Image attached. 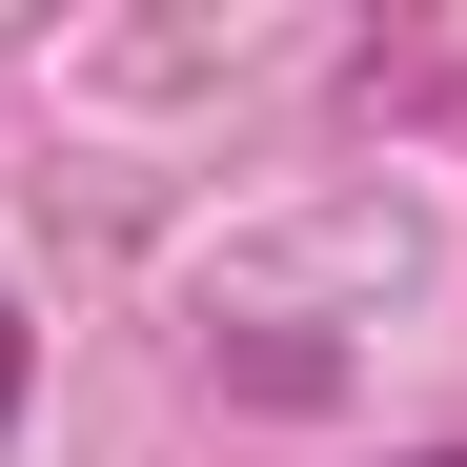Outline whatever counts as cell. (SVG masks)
<instances>
[{
    "instance_id": "6da1fadb",
    "label": "cell",
    "mask_w": 467,
    "mask_h": 467,
    "mask_svg": "<svg viewBox=\"0 0 467 467\" xmlns=\"http://www.w3.org/2000/svg\"><path fill=\"white\" fill-rule=\"evenodd\" d=\"M0 427H21V305H0Z\"/></svg>"
}]
</instances>
